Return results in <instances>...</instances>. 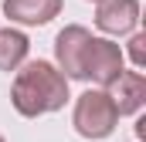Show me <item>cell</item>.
I'll use <instances>...</instances> for the list:
<instances>
[{
  "label": "cell",
  "mask_w": 146,
  "mask_h": 142,
  "mask_svg": "<svg viewBox=\"0 0 146 142\" xmlns=\"http://www.w3.org/2000/svg\"><path fill=\"white\" fill-rule=\"evenodd\" d=\"M10 102L24 118L51 115V112L65 108V102H68V78L51 61H27L14 78Z\"/></svg>",
  "instance_id": "1"
},
{
  "label": "cell",
  "mask_w": 146,
  "mask_h": 142,
  "mask_svg": "<svg viewBox=\"0 0 146 142\" xmlns=\"http://www.w3.org/2000/svg\"><path fill=\"white\" fill-rule=\"evenodd\" d=\"M72 125L82 139H109L119 125V112L112 105L109 91H102V88L82 91L72 112Z\"/></svg>",
  "instance_id": "2"
},
{
  "label": "cell",
  "mask_w": 146,
  "mask_h": 142,
  "mask_svg": "<svg viewBox=\"0 0 146 142\" xmlns=\"http://www.w3.org/2000/svg\"><path fill=\"white\" fill-rule=\"evenodd\" d=\"M88 44H92V31L82 24H68L61 34L54 37V58H58V71L68 81H85V58H88Z\"/></svg>",
  "instance_id": "3"
},
{
  "label": "cell",
  "mask_w": 146,
  "mask_h": 142,
  "mask_svg": "<svg viewBox=\"0 0 146 142\" xmlns=\"http://www.w3.org/2000/svg\"><path fill=\"white\" fill-rule=\"evenodd\" d=\"M122 64H126V58H122L119 44H112L109 37H92L88 58H85V81H95V85L106 91L112 81L126 71Z\"/></svg>",
  "instance_id": "4"
},
{
  "label": "cell",
  "mask_w": 146,
  "mask_h": 142,
  "mask_svg": "<svg viewBox=\"0 0 146 142\" xmlns=\"http://www.w3.org/2000/svg\"><path fill=\"white\" fill-rule=\"evenodd\" d=\"M139 24V0H102L95 7V27L102 34L122 37L133 34Z\"/></svg>",
  "instance_id": "5"
},
{
  "label": "cell",
  "mask_w": 146,
  "mask_h": 142,
  "mask_svg": "<svg viewBox=\"0 0 146 142\" xmlns=\"http://www.w3.org/2000/svg\"><path fill=\"white\" fill-rule=\"evenodd\" d=\"M106 91H109V98H112V105H115L119 115H136L146 105V78H143V71H122Z\"/></svg>",
  "instance_id": "6"
},
{
  "label": "cell",
  "mask_w": 146,
  "mask_h": 142,
  "mask_svg": "<svg viewBox=\"0 0 146 142\" xmlns=\"http://www.w3.org/2000/svg\"><path fill=\"white\" fill-rule=\"evenodd\" d=\"M3 14L14 24L41 27L61 14V0H3Z\"/></svg>",
  "instance_id": "7"
},
{
  "label": "cell",
  "mask_w": 146,
  "mask_h": 142,
  "mask_svg": "<svg viewBox=\"0 0 146 142\" xmlns=\"http://www.w3.org/2000/svg\"><path fill=\"white\" fill-rule=\"evenodd\" d=\"M27 47H31V41L24 31L3 27L0 31V71H17L27 61Z\"/></svg>",
  "instance_id": "8"
},
{
  "label": "cell",
  "mask_w": 146,
  "mask_h": 142,
  "mask_svg": "<svg viewBox=\"0 0 146 142\" xmlns=\"http://www.w3.org/2000/svg\"><path fill=\"white\" fill-rule=\"evenodd\" d=\"M129 58H133L136 68L146 64V34H133L129 37Z\"/></svg>",
  "instance_id": "9"
},
{
  "label": "cell",
  "mask_w": 146,
  "mask_h": 142,
  "mask_svg": "<svg viewBox=\"0 0 146 142\" xmlns=\"http://www.w3.org/2000/svg\"><path fill=\"white\" fill-rule=\"evenodd\" d=\"M95 3H102V0H95Z\"/></svg>",
  "instance_id": "10"
},
{
  "label": "cell",
  "mask_w": 146,
  "mask_h": 142,
  "mask_svg": "<svg viewBox=\"0 0 146 142\" xmlns=\"http://www.w3.org/2000/svg\"><path fill=\"white\" fill-rule=\"evenodd\" d=\"M0 142H3V135H0Z\"/></svg>",
  "instance_id": "11"
}]
</instances>
